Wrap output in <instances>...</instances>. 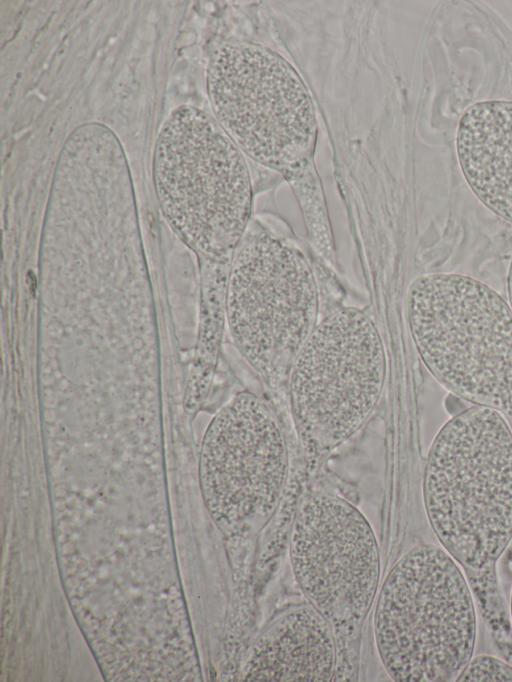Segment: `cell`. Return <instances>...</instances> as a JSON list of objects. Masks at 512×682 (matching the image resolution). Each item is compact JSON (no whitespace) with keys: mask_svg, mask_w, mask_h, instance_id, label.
<instances>
[{"mask_svg":"<svg viewBox=\"0 0 512 682\" xmlns=\"http://www.w3.org/2000/svg\"><path fill=\"white\" fill-rule=\"evenodd\" d=\"M423 499L429 523L463 569L497 647H512L496 572L512 540V430L498 411L472 405L443 425L428 452Z\"/></svg>","mask_w":512,"mask_h":682,"instance_id":"1","label":"cell"},{"mask_svg":"<svg viewBox=\"0 0 512 682\" xmlns=\"http://www.w3.org/2000/svg\"><path fill=\"white\" fill-rule=\"evenodd\" d=\"M207 91L215 119L243 154L279 172L301 206L310 241L332 238L314 165L317 121L294 67L251 42H227L212 53Z\"/></svg>","mask_w":512,"mask_h":682,"instance_id":"2","label":"cell"},{"mask_svg":"<svg viewBox=\"0 0 512 682\" xmlns=\"http://www.w3.org/2000/svg\"><path fill=\"white\" fill-rule=\"evenodd\" d=\"M155 191L174 232L199 257L230 271L252 210L244 154L218 121L182 105L163 124L153 159Z\"/></svg>","mask_w":512,"mask_h":682,"instance_id":"3","label":"cell"},{"mask_svg":"<svg viewBox=\"0 0 512 682\" xmlns=\"http://www.w3.org/2000/svg\"><path fill=\"white\" fill-rule=\"evenodd\" d=\"M374 631L393 680H456L472 658L476 613L468 581L446 550L420 544L396 562L381 587Z\"/></svg>","mask_w":512,"mask_h":682,"instance_id":"4","label":"cell"},{"mask_svg":"<svg viewBox=\"0 0 512 682\" xmlns=\"http://www.w3.org/2000/svg\"><path fill=\"white\" fill-rule=\"evenodd\" d=\"M406 305L416 349L442 386L474 405L512 401V310L495 290L430 273L411 282Z\"/></svg>","mask_w":512,"mask_h":682,"instance_id":"5","label":"cell"},{"mask_svg":"<svg viewBox=\"0 0 512 682\" xmlns=\"http://www.w3.org/2000/svg\"><path fill=\"white\" fill-rule=\"evenodd\" d=\"M318 308L305 255L268 232L249 233L229 271L226 320L234 345L270 387L288 385L293 363L317 325Z\"/></svg>","mask_w":512,"mask_h":682,"instance_id":"6","label":"cell"},{"mask_svg":"<svg viewBox=\"0 0 512 682\" xmlns=\"http://www.w3.org/2000/svg\"><path fill=\"white\" fill-rule=\"evenodd\" d=\"M386 375L379 332L360 309L339 308L314 328L288 379L297 436L310 454L355 434L377 405Z\"/></svg>","mask_w":512,"mask_h":682,"instance_id":"7","label":"cell"},{"mask_svg":"<svg viewBox=\"0 0 512 682\" xmlns=\"http://www.w3.org/2000/svg\"><path fill=\"white\" fill-rule=\"evenodd\" d=\"M288 473L285 436L257 395L235 394L203 436L200 482L205 504L229 535L265 524L282 497Z\"/></svg>","mask_w":512,"mask_h":682,"instance_id":"8","label":"cell"},{"mask_svg":"<svg viewBox=\"0 0 512 682\" xmlns=\"http://www.w3.org/2000/svg\"><path fill=\"white\" fill-rule=\"evenodd\" d=\"M290 560L309 603L337 636H353L371 607L380 574L377 541L362 513L337 495L308 492L293 519Z\"/></svg>","mask_w":512,"mask_h":682,"instance_id":"9","label":"cell"},{"mask_svg":"<svg viewBox=\"0 0 512 682\" xmlns=\"http://www.w3.org/2000/svg\"><path fill=\"white\" fill-rule=\"evenodd\" d=\"M336 666V634L312 604L280 613L258 636L246 659L244 681L328 682Z\"/></svg>","mask_w":512,"mask_h":682,"instance_id":"10","label":"cell"},{"mask_svg":"<svg viewBox=\"0 0 512 682\" xmlns=\"http://www.w3.org/2000/svg\"><path fill=\"white\" fill-rule=\"evenodd\" d=\"M456 147L474 194L512 223V102L492 100L468 107L459 121Z\"/></svg>","mask_w":512,"mask_h":682,"instance_id":"11","label":"cell"},{"mask_svg":"<svg viewBox=\"0 0 512 682\" xmlns=\"http://www.w3.org/2000/svg\"><path fill=\"white\" fill-rule=\"evenodd\" d=\"M455 681L512 682V665L490 655H478L470 659Z\"/></svg>","mask_w":512,"mask_h":682,"instance_id":"12","label":"cell"},{"mask_svg":"<svg viewBox=\"0 0 512 682\" xmlns=\"http://www.w3.org/2000/svg\"><path fill=\"white\" fill-rule=\"evenodd\" d=\"M507 293H508V299H509L510 307L512 310V258H511V262H510L509 269H508V275H507Z\"/></svg>","mask_w":512,"mask_h":682,"instance_id":"13","label":"cell"},{"mask_svg":"<svg viewBox=\"0 0 512 682\" xmlns=\"http://www.w3.org/2000/svg\"><path fill=\"white\" fill-rule=\"evenodd\" d=\"M510 622H511V627H512V594H511V603H510Z\"/></svg>","mask_w":512,"mask_h":682,"instance_id":"14","label":"cell"}]
</instances>
